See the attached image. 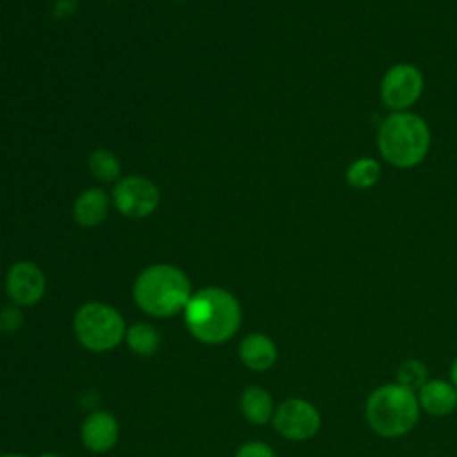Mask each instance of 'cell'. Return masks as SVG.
<instances>
[{
    "label": "cell",
    "mask_w": 457,
    "mask_h": 457,
    "mask_svg": "<svg viewBox=\"0 0 457 457\" xmlns=\"http://www.w3.org/2000/svg\"><path fill=\"white\" fill-rule=\"evenodd\" d=\"M420 402L416 391L398 382L375 387L364 405V416L370 428L387 439L409 434L420 420Z\"/></svg>",
    "instance_id": "cell-2"
},
{
    "label": "cell",
    "mask_w": 457,
    "mask_h": 457,
    "mask_svg": "<svg viewBox=\"0 0 457 457\" xmlns=\"http://www.w3.org/2000/svg\"><path fill=\"white\" fill-rule=\"evenodd\" d=\"M427 380L428 368L418 359H407L396 370V382L411 391H418Z\"/></svg>",
    "instance_id": "cell-17"
},
{
    "label": "cell",
    "mask_w": 457,
    "mask_h": 457,
    "mask_svg": "<svg viewBox=\"0 0 457 457\" xmlns=\"http://www.w3.org/2000/svg\"><path fill=\"white\" fill-rule=\"evenodd\" d=\"M236 457H275V452L261 441H248L237 452Z\"/></svg>",
    "instance_id": "cell-19"
},
{
    "label": "cell",
    "mask_w": 457,
    "mask_h": 457,
    "mask_svg": "<svg viewBox=\"0 0 457 457\" xmlns=\"http://www.w3.org/2000/svg\"><path fill=\"white\" fill-rule=\"evenodd\" d=\"M377 143L382 157L389 164L396 168H412L425 159L430 145V132L418 114L396 111L380 125Z\"/></svg>",
    "instance_id": "cell-4"
},
{
    "label": "cell",
    "mask_w": 457,
    "mask_h": 457,
    "mask_svg": "<svg viewBox=\"0 0 457 457\" xmlns=\"http://www.w3.org/2000/svg\"><path fill=\"white\" fill-rule=\"evenodd\" d=\"M450 382L455 386V389H457V357L453 359V362H452V366H450Z\"/></svg>",
    "instance_id": "cell-21"
},
{
    "label": "cell",
    "mask_w": 457,
    "mask_h": 457,
    "mask_svg": "<svg viewBox=\"0 0 457 457\" xmlns=\"http://www.w3.org/2000/svg\"><path fill=\"white\" fill-rule=\"evenodd\" d=\"M241 411L255 425H264L275 414L271 395L261 386H248L241 395Z\"/></svg>",
    "instance_id": "cell-14"
},
{
    "label": "cell",
    "mask_w": 457,
    "mask_h": 457,
    "mask_svg": "<svg viewBox=\"0 0 457 457\" xmlns=\"http://www.w3.org/2000/svg\"><path fill=\"white\" fill-rule=\"evenodd\" d=\"M241 362L253 371H266L277 361V346L266 334H248L239 345Z\"/></svg>",
    "instance_id": "cell-12"
},
{
    "label": "cell",
    "mask_w": 457,
    "mask_h": 457,
    "mask_svg": "<svg viewBox=\"0 0 457 457\" xmlns=\"http://www.w3.org/2000/svg\"><path fill=\"white\" fill-rule=\"evenodd\" d=\"M107 207H109V198L105 191L93 187L84 191L77 198L73 205V218L82 227H96L105 220Z\"/></svg>",
    "instance_id": "cell-13"
},
{
    "label": "cell",
    "mask_w": 457,
    "mask_h": 457,
    "mask_svg": "<svg viewBox=\"0 0 457 457\" xmlns=\"http://www.w3.org/2000/svg\"><path fill=\"white\" fill-rule=\"evenodd\" d=\"M380 179V166L377 161L362 157L353 161L346 170V182L355 189H366Z\"/></svg>",
    "instance_id": "cell-16"
},
{
    "label": "cell",
    "mask_w": 457,
    "mask_h": 457,
    "mask_svg": "<svg viewBox=\"0 0 457 457\" xmlns=\"http://www.w3.org/2000/svg\"><path fill=\"white\" fill-rule=\"evenodd\" d=\"M191 298L189 278L171 264H154L134 282V300L155 318H170L184 311Z\"/></svg>",
    "instance_id": "cell-3"
},
{
    "label": "cell",
    "mask_w": 457,
    "mask_h": 457,
    "mask_svg": "<svg viewBox=\"0 0 457 457\" xmlns=\"http://www.w3.org/2000/svg\"><path fill=\"white\" fill-rule=\"evenodd\" d=\"M0 457H27V455H21V453H5V455H0Z\"/></svg>",
    "instance_id": "cell-22"
},
{
    "label": "cell",
    "mask_w": 457,
    "mask_h": 457,
    "mask_svg": "<svg viewBox=\"0 0 457 457\" xmlns=\"http://www.w3.org/2000/svg\"><path fill=\"white\" fill-rule=\"evenodd\" d=\"M39 457H61V455H57V453H41Z\"/></svg>",
    "instance_id": "cell-23"
},
{
    "label": "cell",
    "mask_w": 457,
    "mask_h": 457,
    "mask_svg": "<svg viewBox=\"0 0 457 457\" xmlns=\"http://www.w3.org/2000/svg\"><path fill=\"white\" fill-rule=\"evenodd\" d=\"M112 202L123 216L137 220L155 211L159 204V191L155 184L145 177H127L116 184Z\"/></svg>",
    "instance_id": "cell-8"
},
{
    "label": "cell",
    "mask_w": 457,
    "mask_h": 457,
    "mask_svg": "<svg viewBox=\"0 0 457 457\" xmlns=\"http://www.w3.org/2000/svg\"><path fill=\"white\" fill-rule=\"evenodd\" d=\"M5 291L16 305H34L45 293V275L34 262H16L7 271Z\"/></svg>",
    "instance_id": "cell-9"
},
{
    "label": "cell",
    "mask_w": 457,
    "mask_h": 457,
    "mask_svg": "<svg viewBox=\"0 0 457 457\" xmlns=\"http://www.w3.org/2000/svg\"><path fill=\"white\" fill-rule=\"evenodd\" d=\"M21 321H23V318L16 307L9 305L0 311V330L2 332H14L21 325Z\"/></svg>",
    "instance_id": "cell-20"
},
{
    "label": "cell",
    "mask_w": 457,
    "mask_h": 457,
    "mask_svg": "<svg viewBox=\"0 0 457 457\" xmlns=\"http://www.w3.org/2000/svg\"><path fill=\"white\" fill-rule=\"evenodd\" d=\"M423 91V77L412 64L402 62L391 66L380 84V96L393 111L411 107Z\"/></svg>",
    "instance_id": "cell-7"
},
{
    "label": "cell",
    "mask_w": 457,
    "mask_h": 457,
    "mask_svg": "<svg viewBox=\"0 0 457 457\" xmlns=\"http://www.w3.org/2000/svg\"><path fill=\"white\" fill-rule=\"evenodd\" d=\"M73 330L82 346L93 352H107L125 336L121 314L102 302L84 303L73 318Z\"/></svg>",
    "instance_id": "cell-5"
},
{
    "label": "cell",
    "mask_w": 457,
    "mask_h": 457,
    "mask_svg": "<svg viewBox=\"0 0 457 457\" xmlns=\"http://www.w3.org/2000/svg\"><path fill=\"white\" fill-rule=\"evenodd\" d=\"M184 321L193 337L207 345L230 339L241 323V307L234 295L221 287H205L191 295Z\"/></svg>",
    "instance_id": "cell-1"
},
{
    "label": "cell",
    "mask_w": 457,
    "mask_h": 457,
    "mask_svg": "<svg viewBox=\"0 0 457 457\" xmlns=\"http://www.w3.org/2000/svg\"><path fill=\"white\" fill-rule=\"evenodd\" d=\"M120 436V427L118 421L112 414L105 411H96L89 414L80 428V437L82 443L87 450L95 453H104L109 452Z\"/></svg>",
    "instance_id": "cell-10"
},
{
    "label": "cell",
    "mask_w": 457,
    "mask_h": 457,
    "mask_svg": "<svg viewBox=\"0 0 457 457\" xmlns=\"http://www.w3.org/2000/svg\"><path fill=\"white\" fill-rule=\"evenodd\" d=\"M89 170L96 179H100L104 182H111L114 179H118V175H120V161L116 159V155L112 152L100 148L91 154Z\"/></svg>",
    "instance_id": "cell-18"
},
{
    "label": "cell",
    "mask_w": 457,
    "mask_h": 457,
    "mask_svg": "<svg viewBox=\"0 0 457 457\" xmlns=\"http://www.w3.org/2000/svg\"><path fill=\"white\" fill-rule=\"evenodd\" d=\"M420 409L430 416H448L457 409V389L450 380L428 378L418 389Z\"/></svg>",
    "instance_id": "cell-11"
},
{
    "label": "cell",
    "mask_w": 457,
    "mask_h": 457,
    "mask_svg": "<svg viewBox=\"0 0 457 457\" xmlns=\"http://www.w3.org/2000/svg\"><path fill=\"white\" fill-rule=\"evenodd\" d=\"M275 430L291 439L305 441L318 434L321 427L320 411L303 398H287L273 414Z\"/></svg>",
    "instance_id": "cell-6"
},
{
    "label": "cell",
    "mask_w": 457,
    "mask_h": 457,
    "mask_svg": "<svg viewBox=\"0 0 457 457\" xmlns=\"http://www.w3.org/2000/svg\"><path fill=\"white\" fill-rule=\"evenodd\" d=\"M127 345L139 355H152L161 343L157 330L148 323H136L125 332Z\"/></svg>",
    "instance_id": "cell-15"
}]
</instances>
